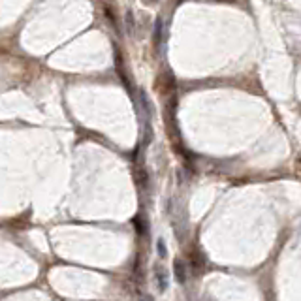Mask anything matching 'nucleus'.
<instances>
[{
	"label": "nucleus",
	"instance_id": "f257e3e1",
	"mask_svg": "<svg viewBox=\"0 0 301 301\" xmlns=\"http://www.w3.org/2000/svg\"><path fill=\"white\" fill-rule=\"evenodd\" d=\"M155 280L156 286H158V292H166L168 290V271L160 263H155Z\"/></svg>",
	"mask_w": 301,
	"mask_h": 301
},
{
	"label": "nucleus",
	"instance_id": "f03ea898",
	"mask_svg": "<svg viewBox=\"0 0 301 301\" xmlns=\"http://www.w3.org/2000/svg\"><path fill=\"white\" fill-rule=\"evenodd\" d=\"M173 271H175V280H177L179 284H183L186 280V269H185V263L181 258H175V262H173Z\"/></svg>",
	"mask_w": 301,
	"mask_h": 301
},
{
	"label": "nucleus",
	"instance_id": "7ed1b4c3",
	"mask_svg": "<svg viewBox=\"0 0 301 301\" xmlns=\"http://www.w3.org/2000/svg\"><path fill=\"white\" fill-rule=\"evenodd\" d=\"M153 40H155V47L162 46V17H156L155 31H153Z\"/></svg>",
	"mask_w": 301,
	"mask_h": 301
},
{
	"label": "nucleus",
	"instance_id": "20e7f679",
	"mask_svg": "<svg viewBox=\"0 0 301 301\" xmlns=\"http://www.w3.org/2000/svg\"><path fill=\"white\" fill-rule=\"evenodd\" d=\"M156 250H158V256H160V258H166V256H168V248H166V243H164L162 237L156 241Z\"/></svg>",
	"mask_w": 301,
	"mask_h": 301
},
{
	"label": "nucleus",
	"instance_id": "39448f33",
	"mask_svg": "<svg viewBox=\"0 0 301 301\" xmlns=\"http://www.w3.org/2000/svg\"><path fill=\"white\" fill-rule=\"evenodd\" d=\"M134 226H136L138 233H145V222H143L141 215H136V218H134Z\"/></svg>",
	"mask_w": 301,
	"mask_h": 301
},
{
	"label": "nucleus",
	"instance_id": "423d86ee",
	"mask_svg": "<svg viewBox=\"0 0 301 301\" xmlns=\"http://www.w3.org/2000/svg\"><path fill=\"white\" fill-rule=\"evenodd\" d=\"M126 27H128V34L134 32V16L132 12H126Z\"/></svg>",
	"mask_w": 301,
	"mask_h": 301
},
{
	"label": "nucleus",
	"instance_id": "0eeeda50",
	"mask_svg": "<svg viewBox=\"0 0 301 301\" xmlns=\"http://www.w3.org/2000/svg\"><path fill=\"white\" fill-rule=\"evenodd\" d=\"M141 301H153V297H151V295H143V299Z\"/></svg>",
	"mask_w": 301,
	"mask_h": 301
},
{
	"label": "nucleus",
	"instance_id": "6e6552de",
	"mask_svg": "<svg viewBox=\"0 0 301 301\" xmlns=\"http://www.w3.org/2000/svg\"><path fill=\"white\" fill-rule=\"evenodd\" d=\"M151 2H156V0H151Z\"/></svg>",
	"mask_w": 301,
	"mask_h": 301
},
{
	"label": "nucleus",
	"instance_id": "1a4fd4ad",
	"mask_svg": "<svg viewBox=\"0 0 301 301\" xmlns=\"http://www.w3.org/2000/svg\"><path fill=\"white\" fill-rule=\"evenodd\" d=\"M203 301H209V299H203Z\"/></svg>",
	"mask_w": 301,
	"mask_h": 301
}]
</instances>
